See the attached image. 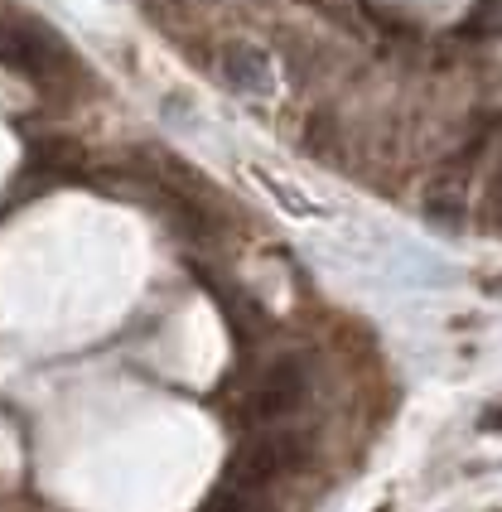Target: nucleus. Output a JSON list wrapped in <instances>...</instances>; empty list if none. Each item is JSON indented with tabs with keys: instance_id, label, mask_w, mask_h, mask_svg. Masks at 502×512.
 <instances>
[{
	"instance_id": "1",
	"label": "nucleus",
	"mask_w": 502,
	"mask_h": 512,
	"mask_svg": "<svg viewBox=\"0 0 502 512\" xmlns=\"http://www.w3.org/2000/svg\"><path fill=\"white\" fill-rule=\"evenodd\" d=\"M295 464H300V445H295L290 435H280V430H266V435L247 440V445L232 455L213 503H237V508H242V503H251V493L276 488Z\"/></svg>"
},
{
	"instance_id": "2",
	"label": "nucleus",
	"mask_w": 502,
	"mask_h": 512,
	"mask_svg": "<svg viewBox=\"0 0 502 512\" xmlns=\"http://www.w3.org/2000/svg\"><path fill=\"white\" fill-rule=\"evenodd\" d=\"M305 368L295 363V358H285L276 368L266 372L261 382H256V392H251V416L256 421H280V416H290L300 401H305Z\"/></svg>"
},
{
	"instance_id": "3",
	"label": "nucleus",
	"mask_w": 502,
	"mask_h": 512,
	"mask_svg": "<svg viewBox=\"0 0 502 512\" xmlns=\"http://www.w3.org/2000/svg\"><path fill=\"white\" fill-rule=\"evenodd\" d=\"M227 83L251 92V97H271L276 92V73H271V58L251 44H237L227 49Z\"/></svg>"
}]
</instances>
